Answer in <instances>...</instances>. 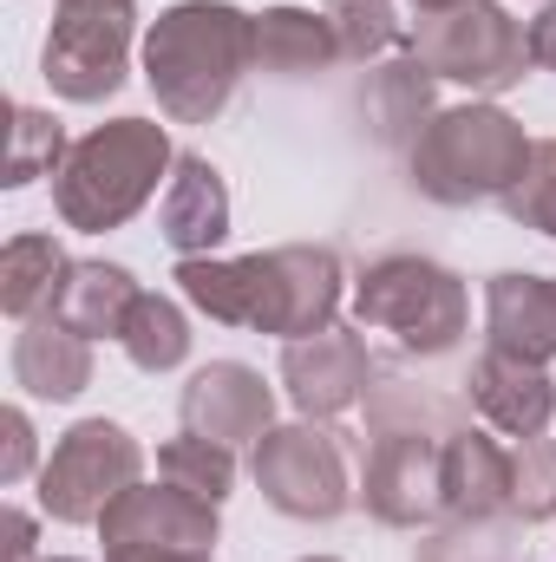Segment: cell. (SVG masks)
Here are the masks:
<instances>
[{
	"label": "cell",
	"instance_id": "6da1fadb",
	"mask_svg": "<svg viewBox=\"0 0 556 562\" xmlns=\"http://www.w3.org/2000/svg\"><path fill=\"white\" fill-rule=\"evenodd\" d=\"M177 288L197 314L223 321V327H256L281 340H308L321 327H334L341 307V256L314 249V243H288L269 256H243V262H216V256H184Z\"/></svg>",
	"mask_w": 556,
	"mask_h": 562
},
{
	"label": "cell",
	"instance_id": "7a4b0ae2",
	"mask_svg": "<svg viewBox=\"0 0 556 562\" xmlns=\"http://www.w3.org/2000/svg\"><path fill=\"white\" fill-rule=\"evenodd\" d=\"M256 66V13L230 0H177L144 33V79L170 125H210Z\"/></svg>",
	"mask_w": 556,
	"mask_h": 562
},
{
	"label": "cell",
	"instance_id": "3957f363",
	"mask_svg": "<svg viewBox=\"0 0 556 562\" xmlns=\"http://www.w3.org/2000/svg\"><path fill=\"white\" fill-rule=\"evenodd\" d=\"M177 164L170 132L151 119H112L99 132L66 150L59 177H53V210L66 229L79 236H105L119 223H132L144 203L157 196V177Z\"/></svg>",
	"mask_w": 556,
	"mask_h": 562
},
{
	"label": "cell",
	"instance_id": "277c9868",
	"mask_svg": "<svg viewBox=\"0 0 556 562\" xmlns=\"http://www.w3.org/2000/svg\"><path fill=\"white\" fill-rule=\"evenodd\" d=\"M531 170V138L498 105H452L413 144V183L432 203H504Z\"/></svg>",
	"mask_w": 556,
	"mask_h": 562
},
{
	"label": "cell",
	"instance_id": "5b68a950",
	"mask_svg": "<svg viewBox=\"0 0 556 562\" xmlns=\"http://www.w3.org/2000/svg\"><path fill=\"white\" fill-rule=\"evenodd\" d=\"M354 314L360 327L393 334L407 353H452L465 321H471V294L465 281L425 256H380L367 276L354 281Z\"/></svg>",
	"mask_w": 556,
	"mask_h": 562
},
{
	"label": "cell",
	"instance_id": "8992f818",
	"mask_svg": "<svg viewBox=\"0 0 556 562\" xmlns=\"http://www.w3.org/2000/svg\"><path fill=\"white\" fill-rule=\"evenodd\" d=\"M413 53L425 59L432 79H458L471 92H511L531 66V40L498 0H465V7H445V13H419Z\"/></svg>",
	"mask_w": 556,
	"mask_h": 562
},
{
	"label": "cell",
	"instance_id": "52a82bcc",
	"mask_svg": "<svg viewBox=\"0 0 556 562\" xmlns=\"http://www.w3.org/2000/svg\"><path fill=\"white\" fill-rule=\"evenodd\" d=\"M144 471V451L125 425L79 419L40 471V510L53 524H99Z\"/></svg>",
	"mask_w": 556,
	"mask_h": 562
},
{
	"label": "cell",
	"instance_id": "ba28073f",
	"mask_svg": "<svg viewBox=\"0 0 556 562\" xmlns=\"http://www.w3.org/2000/svg\"><path fill=\"white\" fill-rule=\"evenodd\" d=\"M132 0H66L53 33H46V53H40V72L59 99L73 105H99L125 86V59H132Z\"/></svg>",
	"mask_w": 556,
	"mask_h": 562
},
{
	"label": "cell",
	"instance_id": "9c48e42d",
	"mask_svg": "<svg viewBox=\"0 0 556 562\" xmlns=\"http://www.w3.org/2000/svg\"><path fill=\"white\" fill-rule=\"evenodd\" d=\"M256 484L263 497L276 504L281 517H301V524H334L347 510V451H341V431L327 425H276L263 445H256Z\"/></svg>",
	"mask_w": 556,
	"mask_h": 562
},
{
	"label": "cell",
	"instance_id": "30bf717a",
	"mask_svg": "<svg viewBox=\"0 0 556 562\" xmlns=\"http://www.w3.org/2000/svg\"><path fill=\"white\" fill-rule=\"evenodd\" d=\"M445 445L452 438H432V431H374L360 497L380 524L393 530L445 524Z\"/></svg>",
	"mask_w": 556,
	"mask_h": 562
},
{
	"label": "cell",
	"instance_id": "8fae6325",
	"mask_svg": "<svg viewBox=\"0 0 556 562\" xmlns=\"http://www.w3.org/2000/svg\"><path fill=\"white\" fill-rule=\"evenodd\" d=\"M281 380H288V400H294L308 419H341L347 406H360V400L374 393V353H367L360 334L321 327V334H308V340H288Z\"/></svg>",
	"mask_w": 556,
	"mask_h": 562
},
{
	"label": "cell",
	"instance_id": "7c38bea8",
	"mask_svg": "<svg viewBox=\"0 0 556 562\" xmlns=\"http://www.w3.org/2000/svg\"><path fill=\"white\" fill-rule=\"evenodd\" d=\"M105 550H210L216 543V504L177 491V484H132L99 517Z\"/></svg>",
	"mask_w": 556,
	"mask_h": 562
},
{
	"label": "cell",
	"instance_id": "4fadbf2b",
	"mask_svg": "<svg viewBox=\"0 0 556 562\" xmlns=\"http://www.w3.org/2000/svg\"><path fill=\"white\" fill-rule=\"evenodd\" d=\"M184 431L197 438H216V445H263L276 431V393L263 386V373L236 367V360H216L203 367L190 386H184Z\"/></svg>",
	"mask_w": 556,
	"mask_h": 562
},
{
	"label": "cell",
	"instance_id": "5bb4252c",
	"mask_svg": "<svg viewBox=\"0 0 556 562\" xmlns=\"http://www.w3.org/2000/svg\"><path fill=\"white\" fill-rule=\"evenodd\" d=\"M157 236L177 256H210L230 236V190H223V170L210 157H190L184 150L170 164L164 196H157Z\"/></svg>",
	"mask_w": 556,
	"mask_h": 562
},
{
	"label": "cell",
	"instance_id": "9a60e30c",
	"mask_svg": "<svg viewBox=\"0 0 556 562\" xmlns=\"http://www.w3.org/2000/svg\"><path fill=\"white\" fill-rule=\"evenodd\" d=\"M465 400L498 425L504 438H544V425L556 413L551 373L537 360H518V353H498V347H485V360L471 367Z\"/></svg>",
	"mask_w": 556,
	"mask_h": 562
},
{
	"label": "cell",
	"instance_id": "2e32d148",
	"mask_svg": "<svg viewBox=\"0 0 556 562\" xmlns=\"http://www.w3.org/2000/svg\"><path fill=\"white\" fill-rule=\"evenodd\" d=\"M485 340L518 360H556V276H491L485 288Z\"/></svg>",
	"mask_w": 556,
	"mask_h": 562
},
{
	"label": "cell",
	"instance_id": "e0dca14e",
	"mask_svg": "<svg viewBox=\"0 0 556 562\" xmlns=\"http://www.w3.org/2000/svg\"><path fill=\"white\" fill-rule=\"evenodd\" d=\"M13 386H26L33 400H79V393L92 386V340L73 334V327L53 321V314L20 321V340H13Z\"/></svg>",
	"mask_w": 556,
	"mask_h": 562
},
{
	"label": "cell",
	"instance_id": "ac0fdd59",
	"mask_svg": "<svg viewBox=\"0 0 556 562\" xmlns=\"http://www.w3.org/2000/svg\"><path fill=\"white\" fill-rule=\"evenodd\" d=\"M511 517V451L485 431H458L445 445V524Z\"/></svg>",
	"mask_w": 556,
	"mask_h": 562
},
{
	"label": "cell",
	"instance_id": "d6986e66",
	"mask_svg": "<svg viewBox=\"0 0 556 562\" xmlns=\"http://www.w3.org/2000/svg\"><path fill=\"white\" fill-rule=\"evenodd\" d=\"M138 294L144 288L132 281V269H119V262H73L46 314L66 321V327L86 334V340H119V334H125V314H132Z\"/></svg>",
	"mask_w": 556,
	"mask_h": 562
},
{
	"label": "cell",
	"instance_id": "ffe728a7",
	"mask_svg": "<svg viewBox=\"0 0 556 562\" xmlns=\"http://www.w3.org/2000/svg\"><path fill=\"white\" fill-rule=\"evenodd\" d=\"M360 112L374 125L380 144H419V132L438 119L432 112V72L419 53H400V59H380L367 72V92H360Z\"/></svg>",
	"mask_w": 556,
	"mask_h": 562
},
{
	"label": "cell",
	"instance_id": "44dd1931",
	"mask_svg": "<svg viewBox=\"0 0 556 562\" xmlns=\"http://www.w3.org/2000/svg\"><path fill=\"white\" fill-rule=\"evenodd\" d=\"M341 59V40L327 26V13H308V7H269L256 13V66L276 72V79H301V72H321Z\"/></svg>",
	"mask_w": 556,
	"mask_h": 562
},
{
	"label": "cell",
	"instance_id": "7402d4cb",
	"mask_svg": "<svg viewBox=\"0 0 556 562\" xmlns=\"http://www.w3.org/2000/svg\"><path fill=\"white\" fill-rule=\"evenodd\" d=\"M66 249L53 243V236H13L7 249H0V307L13 314V321H33V314H46L53 307V294H59V281H66Z\"/></svg>",
	"mask_w": 556,
	"mask_h": 562
},
{
	"label": "cell",
	"instance_id": "603a6c76",
	"mask_svg": "<svg viewBox=\"0 0 556 562\" xmlns=\"http://www.w3.org/2000/svg\"><path fill=\"white\" fill-rule=\"evenodd\" d=\"M119 347L132 353L138 373H170V367L190 360V321H184V307H177L170 294H151V288H144L138 301H132V314H125Z\"/></svg>",
	"mask_w": 556,
	"mask_h": 562
},
{
	"label": "cell",
	"instance_id": "cb8c5ba5",
	"mask_svg": "<svg viewBox=\"0 0 556 562\" xmlns=\"http://www.w3.org/2000/svg\"><path fill=\"white\" fill-rule=\"evenodd\" d=\"M367 431H432V438H458L465 425V400H445L432 386H407V380H380L367 393Z\"/></svg>",
	"mask_w": 556,
	"mask_h": 562
},
{
	"label": "cell",
	"instance_id": "d4e9b609",
	"mask_svg": "<svg viewBox=\"0 0 556 562\" xmlns=\"http://www.w3.org/2000/svg\"><path fill=\"white\" fill-rule=\"evenodd\" d=\"M157 471H164V484H177V491H190V497H203V504H223L230 484H236V458H230V445L197 438V431L170 438V445L157 451Z\"/></svg>",
	"mask_w": 556,
	"mask_h": 562
},
{
	"label": "cell",
	"instance_id": "484cf974",
	"mask_svg": "<svg viewBox=\"0 0 556 562\" xmlns=\"http://www.w3.org/2000/svg\"><path fill=\"white\" fill-rule=\"evenodd\" d=\"M518 517H491V524H445L419 543L413 562H524V543L511 530Z\"/></svg>",
	"mask_w": 556,
	"mask_h": 562
},
{
	"label": "cell",
	"instance_id": "4316f807",
	"mask_svg": "<svg viewBox=\"0 0 556 562\" xmlns=\"http://www.w3.org/2000/svg\"><path fill=\"white\" fill-rule=\"evenodd\" d=\"M66 132L53 112H33V105H13V150H7V190L33 183V177H59L66 164Z\"/></svg>",
	"mask_w": 556,
	"mask_h": 562
},
{
	"label": "cell",
	"instance_id": "83f0119b",
	"mask_svg": "<svg viewBox=\"0 0 556 562\" xmlns=\"http://www.w3.org/2000/svg\"><path fill=\"white\" fill-rule=\"evenodd\" d=\"M321 13H327V26L341 40V59H380L387 46H400L393 0H327Z\"/></svg>",
	"mask_w": 556,
	"mask_h": 562
},
{
	"label": "cell",
	"instance_id": "f1b7e54d",
	"mask_svg": "<svg viewBox=\"0 0 556 562\" xmlns=\"http://www.w3.org/2000/svg\"><path fill=\"white\" fill-rule=\"evenodd\" d=\"M511 517L518 524L556 517V445H544V438H518V451H511Z\"/></svg>",
	"mask_w": 556,
	"mask_h": 562
},
{
	"label": "cell",
	"instance_id": "f546056e",
	"mask_svg": "<svg viewBox=\"0 0 556 562\" xmlns=\"http://www.w3.org/2000/svg\"><path fill=\"white\" fill-rule=\"evenodd\" d=\"M504 216L524 223V229H544L556 236V138L531 144V170L518 177V190L504 196Z\"/></svg>",
	"mask_w": 556,
	"mask_h": 562
},
{
	"label": "cell",
	"instance_id": "4dcf8cb0",
	"mask_svg": "<svg viewBox=\"0 0 556 562\" xmlns=\"http://www.w3.org/2000/svg\"><path fill=\"white\" fill-rule=\"evenodd\" d=\"M0 431H7V458H0V484H20L26 471H33V425L20 406H7L0 413Z\"/></svg>",
	"mask_w": 556,
	"mask_h": 562
},
{
	"label": "cell",
	"instance_id": "1f68e13d",
	"mask_svg": "<svg viewBox=\"0 0 556 562\" xmlns=\"http://www.w3.org/2000/svg\"><path fill=\"white\" fill-rule=\"evenodd\" d=\"M0 537H7V543H0L7 562H40L33 557V517H26V510H7V517H0Z\"/></svg>",
	"mask_w": 556,
	"mask_h": 562
},
{
	"label": "cell",
	"instance_id": "d6a6232c",
	"mask_svg": "<svg viewBox=\"0 0 556 562\" xmlns=\"http://www.w3.org/2000/svg\"><path fill=\"white\" fill-rule=\"evenodd\" d=\"M524 40H531V66H544V72H556V0L524 26Z\"/></svg>",
	"mask_w": 556,
	"mask_h": 562
},
{
	"label": "cell",
	"instance_id": "836d02e7",
	"mask_svg": "<svg viewBox=\"0 0 556 562\" xmlns=\"http://www.w3.org/2000/svg\"><path fill=\"white\" fill-rule=\"evenodd\" d=\"M105 562H210V550H105Z\"/></svg>",
	"mask_w": 556,
	"mask_h": 562
},
{
	"label": "cell",
	"instance_id": "e575fe53",
	"mask_svg": "<svg viewBox=\"0 0 556 562\" xmlns=\"http://www.w3.org/2000/svg\"><path fill=\"white\" fill-rule=\"evenodd\" d=\"M419 13H445V7H465V0H413Z\"/></svg>",
	"mask_w": 556,
	"mask_h": 562
},
{
	"label": "cell",
	"instance_id": "d590c367",
	"mask_svg": "<svg viewBox=\"0 0 556 562\" xmlns=\"http://www.w3.org/2000/svg\"><path fill=\"white\" fill-rule=\"evenodd\" d=\"M40 562H79V557H40Z\"/></svg>",
	"mask_w": 556,
	"mask_h": 562
},
{
	"label": "cell",
	"instance_id": "8d00e7d4",
	"mask_svg": "<svg viewBox=\"0 0 556 562\" xmlns=\"http://www.w3.org/2000/svg\"><path fill=\"white\" fill-rule=\"evenodd\" d=\"M308 562H334V557H308Z\"/></svg>",
	"mask_w": 556,
	"mask_h": 562
}]
</instances>
